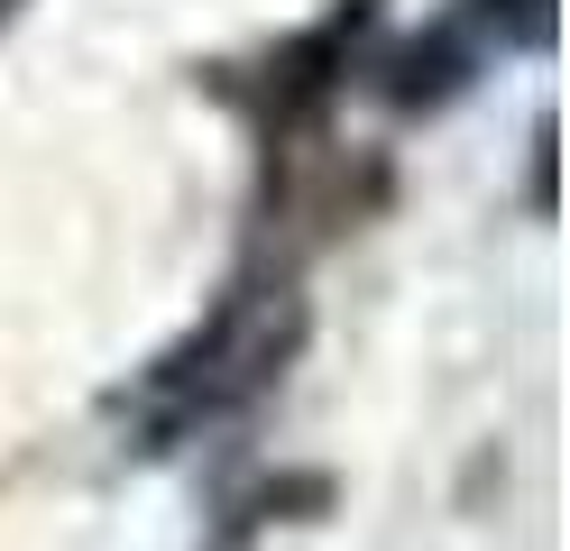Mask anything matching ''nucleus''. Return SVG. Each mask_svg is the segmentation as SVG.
Masks as SVG:
<instances>
[{"mask_svg": "<svg viewBox=\"0 0 570 551\" xmlns=\"http://www.w3.org/2000/svg\"><path fill=\"white\" fill-rule=\"evenodd\" d=\"M0 10H10V0H0Z\"/></svg>", "mask_w": 570, "mask_h": 551, "instance_id": "39448f33", "label": "nucleus"}, {"mask_svg": "<svg viewBox=\"0 0 570 551\" xmlns=\"http://www.w3.org/2000/svg\"><path fill=\"white\" fill-rule=\"evenodd\" d=\"M479 73H488V47L442 10V19H423L414 37H377L368 65H360V92H377L396 120H442L451 101H470Z\"/></svg>", "mask_w": 570, "mask_h": 551, "instance_id": "7ed1b4c3", "label": "nucleus"}, {"mask_svg": "<svg viewBox=\"0 0 570 551\" xmlns=\"http://www.w3.org/2000/svg\"><path fill=\"white\" fill-rule=\"evenodd\" d=\"M377 37H386V0H332L295 37H267L258 56H230V65L203 73V92L248 129L267 184L332 147V110L360 92V65H368Z\"/></svg>", "mask_w": 570, "mask_h": 551, "instance_id": "f03ea898", "label": "nucleus"}, {"mask_svg": "<svg viewBox=\"0 0 570 551\" xmlns=\"http://www.w3.org/2000/svg\"><path fill=\"white\" fill-rule=\"evenodd\" d=\"M451 19L488 56H543L552 47V0H451Z\"/></svg>", "mask_w": 570, "mask_h": 551, "instance_id": "20e7f679", "label": "nucleus"}, {"mask_svg": "<svg viewBox=\"0 0 570 551\" xmlns=\"http://www.w3.org/2000/svg\"><path fill=\"white\" fill-rule=\"evenodd\" d=\"M304 341H313L304 257L295 248H258V257H239L230 285L212 294L166 350H148L111 395H101V414H111L129 460H175V451H194V441L258 414L285 386V367L304 358Z\"/></svg>", "mask_w": 570, "mask_h": 551, "instance_id": "f257e3e1", "label": "nucleus"}]
</instances>
